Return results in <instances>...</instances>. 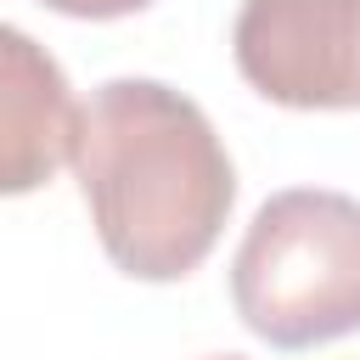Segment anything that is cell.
Returning <instances> with one entry per match:
<instances>
[{
    "instance_id": "8992f818",
    "label": "cell",
    "mask_w": 360,
    "mask_h": 360,
    "mask_svg": "<svg viewBox=\"0 0 360 360\" xmlns=\"http://www.w3.org/2000/svg\"><path fill=\"white\" fill-rule=\"evenodd\" d=\"M208 360H242V354H208Z\"/></svg>"
},
{
    "instance_id": "277c9868",
    "label": "cell",
    "mask_w": 360,
    "mask_h": 360,
    "mask_svg": "<svg viewBox=\"0 0 360 360\" xmlns=\"http://www.w3.org/2000/svg\"><path fill=\"white\" fill-rule=\"evenodd\" d=\"M79 112L62 68L22 28H0V186L11 197L34 191L73 158Z\"/></svg>"
},
{
    "instance_id": "7a4b0ae2",
    "label": "cell",
    "mask_w": 360,
    "mask_h": 360,
    "mask_svg": "<svg viewBox=\"0 0 360 360\" xmlns=\"http://www.w3.org/2000/svg\"><path fill=\"white\" fill-rule=\"evenodd\" d=\"M231 304L276 349H309L360 326V202L292 186L259 202L236 259Z\"/></svg>"
},
{
    "instance_id": "3957f363",
    "label": "cell",
    "mask_w": 360,
    "mask_h": 360,
    "mask_svg": "<svg viewBox=\"0 0 360 360\" xmlns=\"http://www.w3.org/2000/svg\"><path fill=\"white\" fill-rule=\"evenodd\" d=\"M231 56L276 107H360V0H242Z\"/></svg>"
},
{
    "instance_id": "5b68a950",
    "label": "cell",
    "mask_w": 360,
    "mask_h": 360,
    "mask_svg": "<svg viewBox=\"0 0 360 360\" xmlns=\"http://www.w3.org/2000/svg\"><path fill=\"white\" fill-rule=\"evenodd\" d=\"M39 6H51V11H62V17H129V11H141V6H152V0H39Z\"/></svg>"
},
{
    "instance_id": "6da1fadb",
    "label": "cell",
    "mask_w": 360,
    "mask_h": 360,
    "mask_svg": "<svg viewBox=\"0 0 360 360\" xmlns=\"http://www.w3.org/2000/svg\"><path fill=\"white\" fill-rule=\"evenodd\" d=\"M73 174L107 259L135 281H180L197 270L236 202L225 141L163 79H107L90 90Z\"/></svg>"
}]
</instances>
